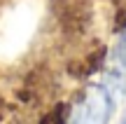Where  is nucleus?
Segmentation results:
<instances>
[{"label":"nucleus","mask_w":126,"mask_h":124,"mask_svg":"<svg viewBox=\"0 0 126 124\" xmlns=\"http://www.w3.org/2000/svg\"><path fill=\"white\" fill-rule=\"evenodd\" d=\"M112 108H114L112 94L103 84H91L84 89L77 106L72 108L68 124H108Z\"/></svg>","instance_id":"obj_1"},{"label":"nucleus","mask_w":126,"mask_h":124,"mask_svg":"<svg viewBox=\"0 0 126 124\" xmlns=\"http://www.w3.org/2000/svg\"><path fill=\"white\" fill-rule=\"evenodd\" d=\"M40 124H65V108L63 106L54 108L51 112H47V115L40 120Z\"/></svg>","instance_id":"obj_2"},{"label":"nucleus","mask_w":126,"mask_h":124,"mask_svg":"<svg viewBox=\"0 0 126 124\" xmlns=\"http://www.w3.org/2000/svg\"><path fill=\"white\" fill-rule=\"evenodd\" d=\"M117 56H119V61H122V66L126 68V31H124L122 40H119V45H117Z\"/></svg>","instance_id":"obj_3"}]
</instances>
